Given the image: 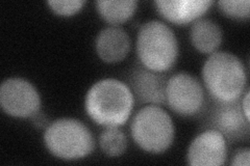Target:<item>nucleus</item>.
Listing matches in <instances>:
<instances>
[{
  "instance_id": "15",
  "label": "nucleus",
  "mask_w": 250,
  "mask_h": 166,
  "mask_svg": "<svg viewBox=\"0 0 250 166\" xmlns=\"http://www.w3.org/2000/svg\"><path fill=\"white\" fill-rule=\"evenodd\" d=\"M99 146L106 156L118 157L126 151L127 138L119 127H108L100 134Z\"/></svg>"
},
{
  "instance_id": "20",
  "label": "nucleus",
  "mask_w": 250,
  "mask_h": 166,
  "mask_svg": "<svg viewBox=\"0 0 250 166\" xmlns=\"http://www.w3.org/2000/svg\"><path fill=\"white\" fill-rule=\"evenodd\" d=\"M31 120H33L34 124L37 126L39 128H42V127H47L50 123H48L47 121V117L39 111L38 113H36L33 117H31Z\"/></svg>"
},
{
  "instance_id": "13",
  "label": "nucleus",
  "mask_w": 250,
  "mask_h": 166,
  "mask_svg": "<svg viewBox=\"0 0 250 166\" xmlns=\"http://www.w3.org/2000/svg\"><path fill=\"white\" fill-rule=\"evenodd\" d=\"M190 39L195 49L201 53L212 54L221 45V27L213 20L200 18L193 23L190 30Z\"/></svg>"
},
{
  "instance_id": "19",
  "label": "nucleus",
  "mask_w": 250,
  "mask_h": 166,
  "mask_svg": "<svg viewBox=\"0 0 250 166\" xmlns=\"http://www.w3.org/2000/svg\"><path fill=\"white\" fill-rule=\"evenodd\" d=\"M241 107L242 110H243L244 115L248 121H250V116H249V89L247 88L246 91L242 94V100H241Z\"/></svg>"
},
{
  "instance_id": "12",
  "label": "nucleus",
  "mask_w": 250,
  "mask_h": 166,
  "mask_svg": "<svg viewBox=\"0 0 250 166\" xmlns=\"http://www.w3.org/2000/svg\"><path fill=\"white\" fill-rule=\"evenodd\" d=\"M98 57L107 64L123 60L130 50V37L123 28L108 26L99 31L95 39Z\"/></svg>"
},
{
  "instance_id": "8",
  "label": "nucleus",
  "mask_w": 250,
  "mask_h": 166,
  "mask_svg": "<svg viewBox=\"0 0 250 166\" xmlns=\"http://www.w3.org/2000/svg\"><path fill=\"white\" fill-rule=\"evenodd\" d=\"M0 105L13 117L31 118L40 111L41 98L33 83L23 78H9L0 86Z\"/></svg>"
},
{
  "instance_id": "5",
  "label": "nucleus",
  "mask_w": 250,
  "mask_h": 166,
  "mask_svg": "<svg viewBox=\"0 0 250 166\" xmlns=\"http://www.w3.org/2000/svg\"><path fill=\"white\" fill-rule=\"evenodd\" d=\"M136 144L151 154L166 152L174 140V125L169 113L158 105L141 108L130 124Z\"/></svg>"
},
{
  "instance_id": "7",
  "label": "nucleus",
  "mask_w": 250,
  "mask_h": 166,
  "mask_svg": "<svg viewBox=\"0 0 250 166\" xmlns=\"http://www.w3.org/2000/svg\"><path fill=\"white\" fill-rule=\"evenodd\" d=\"M166 103L175 113L193 116L199 113L206 104L205 91L193 75L179 72L168 79Z\"/></svg>"
},
{
  "instance_id": "1",
  "label": "nucleus",
  "mask_w": 250,
  "mask_h": 166,
  "mask_svg": "<svg viewBox=\"0 0 250 166\" xmlns=\"http://www.w3.org/2000/svg\"><path fill=\"white\" fill-rule=\"evenodd\" d=\"M135 98L124 81L107 78L94 83L84 98L91 120L103 127H121L128 121Z\"/></svg>"
},
{
  "instance_id": "18",
  "label": "nucleus",
  "mask_w": 250,
  "mask_h": 166,
  "mask_svg": "<svg viewBox=\"0 0 250 166\" xmlns=\"http://www.w3.org/2000/svg\"><path fill=\"white\" fill-rule=\"evenodd\" d=\"M250 164V151L248 148H240L234 153L230 165L234 166H248Z\"/></svg>"
},
{
  "instance_id": "9",
  "label": "nucleus",
  "mask_w": 250,
  "mask_h": 166,
  "mask_svg": "<svg viewBox=\"0 0 250 166\" xmlns=\"http://www.w3.org/2000/svg\"><path fill=\"white\" fill-rule=\"evenodd\" d=\"M167 82L166 76L142 65L132 66L125 74V83L139 104L166 105Z\"/></svg>"
},
{
  "instance_id": "2",
  "label": "nucleus",
  "mask_w": 250,
  "mask_h": 166,
  "mask_svg": "<svg viewBox=\"0 0 250 166\" xmlns=\"http://www.w3.org/2000/svg\"><path fill=\"white\" fill-rule=\"evenodd\" d=\"M202 79L209 97L221 102L239 100L247 83L243 62L234 54L225 51L209 55L202 68Z\"/></svg>"
},
{
  "instance_id": "10",
  "label": "nucleus",
  "mask_w": 250,
  "mask_h": 166,
  "mask_svg": "<svg viewBox=\"0 0 250 166\" xmlns=\"http://www.w3.org/2000/svg\"><path fill=\"white\" fill-rule=\"evenodd\" d=\"M228 159V145L220 132L207 129L195 137L188 148L187 160L192 166H220Z\"/></svg>"
},
{
  "instance_id": "17",
  "label": "nucleus",
  "mask_w": 250,
  "mask_h": 166,
  "mask_svg": "<svg viewBox=\"0 0 250 166\" xmlns=\"http://www.w3.org/2000/svg\"><path fill=\"white\" fill-rule=\"evenodd\" d=\"M50 10L59 16H72L80 12L85 1L83 0H50L47 1Z\"/></svg>"
},
{
  "instance_id": "11",
  "label": "nucleus",
  "mask_w": 250,
  "mask_h": 166,
  "mask_svg": "<svg viewBox=\"0 0 250 166\" xmlns=\"http://www.w3.org/2000/svg\"><path fill=\"white\" fill-rule=\"evenodd\" d=\"M212 0H156L154 5L162 17L173 24H188L200 19L210 6Z\"/></svg>"
},
{
  "instance_id": "6",
  "label": "nucleus",
  "mask_w": 250,
  "mask_h": 166,
  "mask_svg": "<svg viewBox=\"0 0 250 166\" xmlns=\"http://www.w3.org/2000/svg\"><path fill=\"white\" fill-rule=\"evenodd\" d=\"M208 104L203 106V127L214 129L231 142L248 138L249 121L241 107V100L221 102L210 98Z\"/></svg>"
},
{
  "instance_id": "3",
  "label": "nucleus",
  "mask_w": 250,
  "mask_h": 166,
  "mask_svg": "<svg viewBox=\"0 0 250 166\" xmlns=\"http://www.w3.org/2000/svg\"><path fill=\"white\" fill-rule=\"evenodd\" d=\"M136 49L141 65L153 72L164 73L176 62L177 37L165 23L151 20L140 26Z\"/></svg>"
},
{
  "instance_id": "4",
  "label": "nucleus",
  "mask_w": 250,
  "mask_h": 166,
  "mask_svg": "<svg viewBox=\"0 0 250 166\" xmlns=\"http://www.w3.org/2000/svg\"><path fill=\"white\" fill-rule=\"evenodd\" d=\"M43 138L47 149L59 159L66 161L83 159L95 148L90 129L75 118L64 117L50 123Z\"/></svg>"
},
{
  "instance_id": "14",
  "label": "nucleus",
  "mask_w": 250,
  "mask_h": 166,
  "mask_svg": "<svg viewBox=\"0 0 250 166\" xmlns=\"http://www.w3.org/2000/svg\"><path fill=\"white\" fill-rule=\"evenodd\" d=\"M99 16L106 23L118 26L129 20L138 9L136 0H98L95 2Z\"/></svg>"
},
{
  "instance_id": "16",
  "label": "nucleus",
  "mask_w": 250,
  "mask_h": 166,
  "mask_svg": "<svg viewBox=\"0 0 250 166\" xmlns=\"http://www.w3.org/2000/svg\"><path fill=\"white\" fill-rule=\"evenodd\" d=\"M217 4L220 11L230 18L237 20L249 19V0H221V1H218Z\"/></svg>"
}]
</instances>
